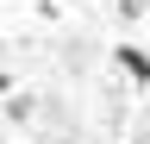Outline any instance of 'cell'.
I'll use <instances>...</instances> for the list:
<instances>
[{
    "label": "cell",
    "instance_id": "cell-1",
    "mask_svg": "<svg viewBox=\"0 0 150 144\" xmlns=\"http://www.w3.org/2000/svg\"><path fill=\"white\" fill-rule=\"evenodd\" d=\"M112 63H119L131 82H150V57H144L138 44H112Z\"/></svg>",
    "mask_w": 150,
    "mask_h": 144
},
{
    "label": "cell",
    "instance_id": "cell-2",
    "mask_svg": "<svg viewBox=\"0 0 150 144\" xmlns=\"http://www.w3.org/2000/svg\"><path fill=\"white\" fill-rule=\"evenodd\" d=\"M144 13V0H119V19H138Z\"/></svg>",
    "mask_w": 150,
    "mask_h": 144
},
{
    "label": "cell",
    "instance_id": "cell-3",
    "mask_svg": "<svg viewBox=\"0 0 150 144\" xmlns=\"http://www.w3.org/2000/svg\"><path fill=\"white\" fill-rule=\"evenodd\" d=\"M6 88H13V82H6V75H0V94H6Z\"/></svg>",
    "mask_w": 150,
    "mask_h": 144
}]
</instances>
